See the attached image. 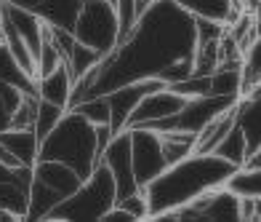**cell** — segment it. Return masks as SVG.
<instances>
[{
	"instance_id": "1",
	"label": "cell",
	"mask_w": 261,
	"mask_h": 222,
	"mask_svg": "<svg viewBox=\"0 0 261 222\" xmlns=\"http://www.w3.org/2000/svg\"><path fill=\"white\" fill-rule=\"evenodd\" d=\"M197 35L195 16H189L173 0H155L115 49L101 56V62L75 80L69 107L88 97L107 94L134 80L160 78L173 62L195 56Z\"/></svg>"
},
{
	"instance_id": "2",
	"label": "cell",
	"mask_w": 261,
	"mask_h": 222,
	"mask_svg": "<svg viewBox=\"0 0 261 222\" xmlns=\"http://www.w3.org/2000/svg\"><path fill=\"white\" fill-rule=\"evenodd\" d=\"M237 171L229 161H224L216 153H189L187 158L165 166L163 174H158L147 188L144 198L149 206V217L163 219L165 214L176 212L187 204L197 201L200 195H205L213 188L227 185L229 177Z\"/></svg>"
},
{
	"instance_id": "3",
	"label": "cell",
	"mask_w": 261,
	"mask_h": 222,
	"mask_svg": "<svg viewBox=\"0 0 261 222\" xmlns=\"http://www.w3.org/2000/svg\"><path fill=\"white\" fill-rule=\"evenodd\" d=\"M99 142H96V126L86 121L80 113L67 110L62 121L54 126L48 137L40 139V156L48 161H62L69 169H75L83 180L93 171L99 163Z\"/></svg>"
},
{
	"instance_id": "4",
	"label": "cell",
	"mask_w": 261,
	"mask_h": 222,
	"mask_svg": "<svg viewBox=\"0 0 261 222\" xmlns=\"http://www.w3.org/2000/svg\"><path fill=\"white\" fill-rule=\"evenodd\" d=\"M117 204V188L110 169L99 161L93 171L83 180L67 198L56 204L48 219L56 222H80V219H104Z\"/></svg>"
},
{
	"instance_id": "5",
	"label": "cell",
	"mask_w": 261,
	"mask_h": 222,
	"mask_svg": "<svg viewBox=\"0 0 261 222\" xmlns=\"http://www.w3.org/2000/svg\"><path fill=\"white\" fill-rule=\"evenodd\" d=\"M72 35L93 49L99 56H107L117 43H120V27H117V14L110 0H83L80 16L75 21Z\"/></svg>"
},
{
	"instance_id": "6",
	"label": "cell",
	"mask_w": 261,
	"mask_h": 222,
	"mask_svg": "<svg viewBox=\"0 0 261 222\" xmlns=\"http://www.w3.org/2000/svg\"><path fill=\"white\" fill-rule=\"evenodd\" d=\"M237 104V97H219V94H203V97H189L184 102V107L171 115V118H165L160 123H155L152 128L155 131H184V134H197L203 131V128L213 121L219 118L221 113L232 110Z\"/></svg>"
},
{
	"instance_id": "7",
	"label": "cell",
	"mask_w": 261,
	"mask_h": 222,
	"mask_svg": "<svg viewBox=\"0 0 261 222\" xmlns=\"http://www.w3.org/2000/svg\"><path fill=\"white\" fill-rule=\"evenodd\" d=\"M130 156H134V174L139 188L144 190L147 185L165 171L168 161L163 153V137L155 128L147 126H130Z\"/></svg>"
},
{
	"instance_id": "8",
	"label": "cell",
	"mask_w": 261,
	"mask_h": 222,
	"mask_svg": "<svg viewBox=\"0 0 261 222\" xmlns=\"http://www.w3.org/2000/svg\"><path fill=\"white\" fill-rule=\"evenodd\" d=\"M99 161L112 174L115 188H117V198L141 190L139 182H136V174H134V156H130V131H128V128L117 131L110 139V145L101 150V158Z\"/></svg>"
},
{
	"instance_id": "9",
	"label": "cell",
	"mask_w": 261,
	"mask_h": 222,
	"mask_svg": "<svg viewBox=\"0 0 261 222\" xmlns=\"http://www.w3.org/2000/svg\"><path fill=\"white\" fill-rule=\"evenodd\" d=\"M165 83L160 78H147V80H134V83H125V86H117L112 91H107V104H110V126L112 131H123L128 128L130 121V113L136 110V104L144 99L149 91L163 88Z\"/></svg>"
},
{
	"instance_id": "10",
	"label": "cell",
	"mask_w": 261,
	"mask_h": 222,
	"mask_svg": "<svg viewBox=\"0 0 261 222\" xmlns=\"http://www.w3.org/2000/svg\"><path fill=\"white\" fill-rule=\"evenodd\" d=\"M184 102H187V97L179 94V91L171 88V86H163V88L149 91V94L136 104V110L130 113L128 128L130 126H147V128H152L155 123H160L165 118H171V115H176V113L184 107Z\"/></svg>"
},
{
	"instance_id": "11",
	"label": "cell",
	"mask_w": 261,
	"mask_h": 222,
	"mask_svg": "<svg viewBox=\"0 0 261 222\" xmlns=\"http://www.w3.org/2000/svg\"><path fill=\"white\" fill-rule=\"evenodd\" d=\"M32 169L19 166L14 174L0 180V219L14 222V219H27V190H30Z\"/></svg>"
},
{
	"instance_id": "12",
	"label": "cell",
	"mask_w": 261,
	"mask_h": 222,
	"mask_svg": "<svg viewBox=\"0 0 261 222\" xmlns=\"http://www.w3.org/2000/svg\"><path fill=\"white\" fill-rule=\"evenodd\" d=\"M3 16L8 19V25L14 27L21 38H24V43L30 46V51L35 54V59H38V51L43 46V38H45L48 25L35 14V8L14 6V3H6V0H3ZM35 64H38V62H35Z\"/></svg>"
},
{
	"instance_id": "13",
	"label": "cell",
	"mask_w": 261,
	"mask_h": 222,
	"mask_svg": "<svg viewBox=\"0 0 261 222\" xmlns=\"http://www.w3.org/2000/svg\"><path fill=\"white\" fill-rule=\"evenodd\" d=\"M32 177L40 180L43 185H48V188L56 190L62 198H67L83 182V177L75 169H69L67 163H62V161H48V158H38V161H35Z\"/></svg>"
},
{
	"instance_id": "14",
	"label": "cell",
	"mask_w": 261,
	"mask_h": 222,
	"mask_svg": "<svg viewBox=\"0 0 261 222\" xmlns=\"http://www.w3.org/2000/svg\"><path fill=\"white\" fill-rule=\"evenodd\" d=\"M234 126L243 131L248 156L261 145V94H245L234 104Z\"/></svg>"
},
{
	"instance_id": "15",
	"label": "cell",
	"mask_w": 261,
	"mask_h": 222,
	"mask_svg": "<svg viewBox=\"0 0 261 222\" xmlns=\"http://www.w3.org/2000/svg\"><path fill=\"white\" fill-rule=\"evenodd\" d=\"M72 86H75V78L69 73V67L62 62L56 70H51L48 75H40L35 80V91L38 97L51 102V104H59V107L69 110V99H72Z\"/></svg>"
},
{
	"instance_id": "16",
	"label": "cell",
	"mask_w": 261,
	"mask_h": 222,
	"mask_svg": "<svg viewBox=\"0 0 261 222\" xmlns=\"http://www.w3.org/2000/svg\"><path fill=\"white\" fill-rule=\"evenodd\" d=\"M179 8H184L189 16L195 19H211L221 21V25H232V21L243 14L240 0H173Z\"/></svg>"
},
{
	"instance_id": "17",
	"label": "cell",
	"mask_w": 261,
	"mask_h": 222,
	"mask_svg": "<svg viewBox=\"0 0 261 222\" xmlns=\"http://www.w3.org/2000/svg\"><path fill=\"white\" fill-rule=\"evenodd\" d=\"M0 142L6 145V150L16 158L19 166H35V161L40 156V139L35 134V128H16L8 126L0 131Z\"/></svg>"
},
{
	"instance_id": "18",
	"label": "cell",
	"mask_w": 261,
	"mask_h": 222,
	"mask_svg": "<svg viewBox=\"0 0 261 222\" xmlns=\"http://www.w3.org/2000/svg\"><path fill=\"white\" fill-rule=\"evenodd\" d=\"M83 0H38L35 14L54 30H75V21L80 16Z\"/></svg>"
},
{
	"instance_id": "19",
	"label": "cell",
	"mask_w": 261,
	"mask_h": 222,
	"mask_svg": "<svg viewBox=\"0 0 261 222\" xmlns=\"http://www.w3.org/2000/svg\"><path fill=\"white\" fill-rule=\"evenodd\" d=\"M211 94L219 97H243V67L240 59L234 62H221L211 73Z\"/></svg>"
},
{
	"instance_id": "20",
	"label": "cell",
	"mask_w": 261,
	"mask_h": 222,
	"mask_svg": "<svg viewBox=\"0 0 261 222\" xmlns=\"http://www.w3.org/2000/svg\"><path fill=\"white\" fill-rule=\"evenodd\" d=\"M59 201H62V195L56 190H51L48 185L32 177L27 190V219H48V214L56 209Z\"/></svg>"
},
{
	"instance_id": "21",
	"label": "cell",
	"mask_w": 261,
	"mask_h": 222,
	"mask_svg": "<svg viewBox=\"0 0 261 222\" xmlns=\"http://www.w3.org/2000/svg\"><path fill=\"white\" fill-rule=\"evenodd\" d=\"M234 126V107L221 113L219 118H213L203 131L195 134V150H200V153H213L216 150V145L224 139V134L229 131V128Z\"/></svg>"
},
{
	"instance_id": "22",
	"label": "cell",
	"mask_w": 261,
	"mask_h": 222,
	"mask_svg": "<svg viewBox=\"0 0 261 222\" xmlns=\"http://www.w3.org/2000/svg\"><path fill=\"white\" fill-rule=\"evenodd\" d=\"M240 67H243V94H248L261 83V32L253 35V40L243 49Z\"/></svg>"
},
{
	"instance_id": "23",
	"label": "cell",
	"mask_w": 261,
	"mask_h": 222,
	"mask_svg": "<svg viewBox=\"0 0 261 222\" xmlns=\"http://www.w3.org/2000/svg\"><path fill=\"white\" fill-rule=\"evenodd\" d=\"M216 156H221L224 161H229L232 166L243 169L248 163V145H245V137L237 126H232L227 134H224V139L216 145V150H213Z\"/></svg>"
},
{
	"instance_id": "24",
	"label": "cell",
	"mask_w": 261,
	"mask_h": 222,
	"mask_svg": "<svg viewBox=\"0 0 261 222\" xmlns=\"http://www.w3.org/2000/svg\"><path fill=\"white\" fill-rule=\"evenodd\" d=\"M101 62V56L93 51V49H88V46H83L77 38H75V46L67 51V56H64V64L69 67V73H72V78L77 80V78H83L88 73V70H93Z\"/></svg>"
},
{
	"instance_id": "25",
	"label": "cell",
	"mask_w": 261,
	"mask_h": 222,
	"mask_svg": "<svg viewBox=\"0 0 261 222\" xmlns=\"http://www.w3.org/2000/svg\"><path fill=\"white\" fill-rule=\"evenodd\" d=\"M152 0H115V14H117V27H120V40L136 27V21L147 11Z\"/></svg>"
},
{
	"instance_id": "26",
	"label": "cell",
	"mask_w": 261,
	"mask_h": 222,
	"mask_svg": "<svg viewBox=\"0 0 261 222\" xmlns=\"http://www.w3.org/2000/svg\"><path fill=\"white\" fill-rule=\"evenodd\" d=\"M0 80H8V83L19 86L21 91H27V94H38V91H35V80L27 73H21L19 64L11 59V54H8L3 40H0Z\"/></svg>"
},
{
	"instance_id": "27",
	"label": "cell",
	"mask_w": 261,
	"mask_h": 222,
	"mask_svg": "<svg viewBox=\"0 0 261 222\" xmlns=\"http://www.w3.org/2000/svg\"><path fill=\"white\" fill-rule=\"evenodd\" d=\"M163 153L168 166L176 161L187 158L189 153H195V137L192 134H184V131H163Z\"/></svg>"
},
{
	"instance_id": "28",
	"label": "cell",
	"mask_w": 261,
	"mask_h": 222,
	"mask_svg": "<svg viewBox=\"0 0 261 222\" xmlns=\"http://www.w3.org/2000/svg\"><path fill=\"white\" fill-rule=\"evenodd\" d=\"M64 113H67L64 107H59V104H51V102H45V99L38 97V110H35V123H32V128H35V134H38V139L48 137V134L54 131V126L62 121V115H64Z\"/></svg>"
},
{
	"instance_id": "29",
	"label": "cell",
	"mask_w": 261,
	"mask_h": 222,
	"mask_svg": "<svg viewBox=\"0 0 261 222\" xmlns=\"http://www.w3.org/2000/svg\"><path fill=\"white\" fill-rule=\"evenodd\" d=\"M69 110L80 113L83 118H86V121H91L93 126H104V123H110V104H107V97H104V94L83 99V102L72 104Z\"/></svg>"
},
{
	"instance_id": "30",
	"label": "cell",
	"mask_w": 261,
	"mask_h": 222,
	"mask_svg": "<svg viewBox=\"0 0 261 222\" xmlns=\"http://www.w3.org/2000/svg\"><path fill=\"white\" fill-rule=\"evenodd\" d=\"M27 91H21L19 86L8 83V80H0V131L11 126V118H14V110L19 107L21 97Z\"/></svg>"
},
{
	"instance_id": "31",
	"label": "cell",
	"mask_w": 261,
	"mask_h": 222,
	"mask_svg": "<svg viewBox=\"0 0 261 222\" xmlns=\"http://www.w3.org/2000/svg\"><path fill=\"white\" fill-rule=\"evenodd\" d=\"M227 185L240 195H261V169H237Z\"/></svg>"
},
{
	"instance_id": "32",
	"label": "cell",
	"mask_w": 261,
	"mask_h": 222,
	"mask_svg": "<svg viewBox=\"0 0 261 222\" xmlns=\"http://www.w3.org/2000/svg\"><path fill=\"white\" fill-rule=\"evenodd\" d=\"M117 209L130 217V219H147L149 217V206H147V198H144V190H136V193H128V195H120L117 198Z\"/></svg>"
},
{
	"instance_id": "33",
	"label": "cell",
	"mask_w": 261,
	"mask_h": 222,
	"mask_svg": "<svg viewBox=\"0 0 261 222\" xmlns=\"http://www.w3.org/2000/svg\"><path fill=\"white\" fill-rule=\"evenodd\" d=\"M243 219L261 222V195H243Z\"/></svg>"
},
{
	"instance_id": "34",
	"label": "cell",
	"mask_w": 261,
	"mask_h": 222,
	"mask_svg": "<svg viewBox=\"0 0 261 222\" xmlns=\"http://www.w3.org/2000/svg\"><path fill=\"white\" fill-rule=\"evenodd\" d=\"M243 169H261V145L253 150L251 156H248V163H245Z\"/></svg>"
},
{
	"instance_id": "35",
	"label": "cell",
	"mask_w": 261,
	"mask_h": 222,
	"mask_svg": "<svg viewBox=\"0 0 261 222\" xmlns=\"http://www.w3.org/2000/svg\"><path fill=\"white\" fill-rule=\"evenodd\" d=\"M6 3H14V6H24V8H35L38 0H6Z\"/></svg>"
},
{
	"instance_id": "36",
	"label": "cell",
	"mask_w": 261,
	"mask_h": 222,
	"mask_svg": "<svg viewBox=\"0 0 261 222\" xmlns=\"http://www.w3.org/2000/svg\"><path fill=\"white\" fill-rule=\"evenodd\" d=\"M14 174V169H6V166H0V180H6V177H11Z\"/></svg>"
},
{
	"instance_id": "37",
	"label": "cell",
	"mask_w": 261,
	"mask_h": 222,
	"mask_svg": "<svg viewBox=\"0 0 261 222\" xmlns=\"http://www.w3.org/2000/svg\"><path fill=\"white\" fill-rule=\"evenodd\" d=\"M0 40H3V0H0Z\"/></svg>"
},
{
	"instance_id": "38",
	"label": "cell",
	"mask_w": 261,
	"mask_h": 222,
	"mask_svg": "<svg viewBox=\"0 0 261 222\" xmlns=\"http://www.w3.org/2000/svg\"><path fill=\"white\" fill-rule=\"evenodd\" d=\"M110 3H115V0H110Z\"/></svg>"
},
{
	"instance_id": "39",
	"label": "cell",
	"mask_w": 261,
	"mask_h": 222,
	"mask_svg": "<svg viewBox=\"0 0 261 222\" xmlns=\"http://www.w3.org/2000/svg\"><path fill=\"white\" fill-rule=\"evenodd\" d=\"M152 3H155V0H152Z\"/></svg>"
}]
</instances>
